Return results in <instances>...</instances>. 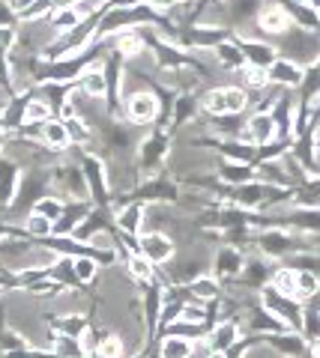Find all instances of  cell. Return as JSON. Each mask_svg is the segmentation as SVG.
Wrapping results in <instances>:
<instances>
[{"label":"cell","mask_w":320,"mask_h":358,"mask_svg":"<svg viewBox=\"0 0 320 358\" xmlns=\"http://www.w3.org/2000/svg\"><path fill=\"white\" fill-rule=\"evenodd\" d=\"M281 51L284 57L300 63L302 69L305 66H314L320 63V39L314 36V30H302V27H291L284 33V42H281Z\"/></svg>","instance_id":"6da1fadb"},{"label":"cell","mask_w":320,"mask_h":358,"mask_svg":"<svg viewBox=\"0 0 320 358\" xmlns=\"http://www.w3.org/2000/svg\"><path fill=\"white\" fill-rule=\"evenodd\" d=\"M260 305L267 308V310H272L279 320H284L288 326L293 329V331H300V326H302V301L300 299H293V296H284V293H279L272 284H267L260 289Z\"/></svg>","instance_id":"7a4b0ae2"},{"label":"cell","mask_w":320,"mask_h":358,"mask_svg":"<svg viewBox=\"0 0 320 358\" xmlns=\"http://www.w3.org/2000/svg\"><path fill=\"white\" fill-rule=\"evenodd\" d=\"M258 248L263 257H270V260H288L291 254L302 251V245L284 227H267V230L258 233Z\"/></svg>","instance_id":"3957f363"},{"label":"cell","mask_w":320,"mask_h":358,"mask_svg":"<svg viewBox=\"0 0 320 358\" xmlns=\"http://www.w3.org/2000/svg\"><path fill=\"white\" fill-rule=\"evenodd\" d=\"M263 346H270L281 358H312V343L300 331H279V334H263Z\"/></svg>","instance_id":"277c9868"},{"label":"cell","mask_w":320,"mask_h":358,"mask_svg":"<svg viewBox=\"0 0 320 358\" xmlns=\"http://www.w3.org/2000/svg\"><path fill=\"white\" fill-rule=\"evenodd\" d=\"M126 117L135 126H150L159 117V99L147 90H135V93L126 96Z\"/></svg>","instance_id":"5b68a950"},{"label":"cell","mask_w":320,"mask_h":358,"mask_svg":"<svg viewBox=\"0 0 320 358\" xmlns=\"http://www.w3.org/2000/svg\"><path fill=\"white\" fill-rule=\"evenodd\" d=\"M239 141H246V143H255V147H263V143H270L275 141V120L270 110H255L249 120H246V126H242V131L237 134Z\"/></svg>","instance_id":"8992f818"},{"label":"cell","mask_w":320,"mask_h":358,"mask_svg":"<svg viewBox=\"0 0 320 358\" xmlns=\"http://www.w3.org/2000/svg\"><path fill=\"white\" fill-rule=\"evenodd\" d=\"M174 239L162 230H144L141 236V254L147 257L153 266H162V263H171L174 260Z\"/></svg>","instance_id":"52a82bcc"},{"label":"cell","mask_w":320,"mask_h":358,"mask_svg":"<svg viewBox=\"0 0 320 358\" xmlns=\"http://www.w3.org/2000/svg\"><path fill=\"white\" fill-rule=\"evenodd\" d=\"M207 352H228L230 346H234L239 341V326H237V320H218L213 329L207 331Z\"/></svg>","instance_id":"ba28073f"},{"label":"cell","mask_w":320,"mask_h":358,"mask_svg":"<svg viewBox=\"0 0 320 358\" xmlns=\"http://www.w3.org/2000/svg\"><path fill=\"white\" fill-rule=\"evenodd\" d=\"M242 266H246V257H242L239 248L234 245H225V248L216 251V260H213V268H216V278L218 281H237Z\"/></svg>","instance_id":"9c48e42d"},{"label":"cell","mask_w":320,"mask_h":358,"mask_svg":"<svg viewBox=\"0 0 320 358\" xmlns=\"http://www.w3.org/2000/svg\"><path fill=\"white\" fill-rule=\"evenodd\" d=\"M258 27H260L263 33H270V36H284V33L293 27V18H291V13H288L284 6L270 3V6H263V9H260Z\"/></svg>","instance_id":"30bf717a"},{"label":"cell","mask_w":320,"mask_h":358,"mask_svg":"<svg viewBox=\"0 0 320 358\" xmlns=\"http://www.w3.org/2000/svg\"><path fill=\"white\" fill-rule=\"evenodd\" d=\"M267 75H270V84H275V87H288V90H296L302 84V75H305V69L300 63H293V60H288V57H279L275 60L270 69H267Z\"/></svg>","instance_id":"8fae6325"},{"label":"cell","mask_w":320,"mask_h":358,"mask_svg":"<svg viewBox=\"0 0 320 358\" xmlns=\"http://www.w3.org/2000/svg\"><path fill=\"white\" fill-rule=\"evenodd\" d=\"M249 331L251 334H279V331H291V326L284 320H279L272 310H267L263 305H258V308H251L249 310Z\"/></svg>","instance_id":"7c38bea8"},{"label":"cell","mask_w":320,"mask_h":358,"mask_svg":"<svg viewBox=\"0 0 320 358\" xmlns=\"http://www.w3.org/2000/svg\"><path fill=\"white\" fill-rule=\"evenodd\" d=\"M242 54H246V66H260V69H270V66L279 60V48L270 42H260V39H242L239 42Z\"/></svg>","instance_id":"4fadbf2b"},{"label":"cell","mask_w":320,"mask_h":358,"mask_svg":"<svg viewBox=\"0 0 320 358\" xmlns=\"http://www.w3.org/2000/svg\"><path fill=\"white\" fill-rule=\"evenodd\" d=\"M272 272H275V268L267 260H246V266H242V272H239L237 281L246 289H258V293H260V289L272 281Z\"/></svg>","instance_id":"5bb4252c"},{"label":"cell","mask_w":320,"mask_h":358,"mask_svg":"<svg viewBox=\"0 0 320 358\" xmlns=\"http://www.w3.org/2000/svg\"><path fill=\"white\" fill-rule=\"evenodd\" d=\"M284 227L320 236V209H314V206H296L293 212L284 215Z\"/></svg>","instance_id":"9a60e30c"},{"label":"cell","mask_w":320,"mask_h":358,"mask_svg":"<svg viewBox=\"0 0 320 358\" xmlns=\"http://www.w3.org/2000/svg\"><path fill=\"white\" fill-rule=\"evenodd\" d=\"M218 179H222L225 185L237 188V185H246V182H251V179H258V167L255 164H242V162L222 159V164H218Z\"/></svg>","instance_id":"2e32d148"},{"label":"cell","mask_w":320,"mask_h":358,"mask_svg":"<svg viewBox=\"0 0 320 358\" xmlns=\"http://www.w3.org/2000/svg\"><path fill=\"white\" fill-rule=\"evenodd\" d=\"M218 152L228 162H242V164H258V147L255 143H246L239 138H225L218 143Z\"/></svg>","instance_id":"e0dca14e"},{"label":"cell","mask_w":320,"mask_h":358,"mask_svg":"<svg viewBox=\"0 0 320 358\" xmlns=\"http://www.w3.org/2000/svg\"><path fill=\"white\" fill-rule=\"evenodd\" d=\"M168 134L165 131H156V134H150V138L141 143V164L144 167H156L165 155H168Z\"/></svg>","instance_id":"ac0fdd59"},{"label":"cell","mask_w":320,"mask_h":358,"mask_svg":"<svg viewBox=\"0 0 320 358\" xmlns=\"http://www.w3.org/2000/svg\"><path fill=\"white\" fill-rule=\"evenodd\" d=\"M81 171H84V176H87V185H90L93 197H99V203H105V197H108V182H105L102 162L93 159V155H87L84 164H81Z\"/></svg>","instance_id":"d6986e66"},{"label":"cell","mask_w":320,"mask_h":358,"mask_svg":"<svg viewBox=\"0 0 320 358\" xmlns=\"http://www.w3.org/2000/svg\"><path fill=\"white\" fill-rule=\"evenodd\" d=\"M293 18L296 27L302 30H317L320 27V9H314L312 3H305V0H288V6H284Z\"/></svg>","instance_id":"ffe728a7"},{"label":"cell","mask_w":320,"mask_h":358,"mask_svg":"<svg viewBox=\"0 0 320 358\" xmlns=\"http://www.w3.org/2000/svg\"><path fill=\"white\" fill-rule=\"evenodd\" d=\"M117 230L120 233H129V236H138L141 230H144V206L141 203H126L120 209V215L114 218Z\"/></svg>","instance_id":"44dd1931"},{"label":"cell","mask_w":320,"mask_h":358,"mask_svg":"<svg viewBox=\"0 0 320 358\" xmlns=\"http://www.w3.org/2000/svg\"><path fill=\"white\" fill-rule=\"evenodd\" d=\"M18 164L15 162H0V206L13 203L18 194Z\"/></svg>","instance_id":"7402d4cb"},{"label":"cell","mask_w":320,"mask_h":358,"mask_svg":"<svg viewBox=\"0 0 320 358\" xmlns=\"http://www.w3.org/2000/svg\"><path fill=\"white\" fill-rule=\"evenodd\" d=\"M39 141L46 143L48 150H66V147H69V131H66L63 120H54V117H51L48 122H42Z\"/></svg>","instance_id":"603a6c76"},{"label":"cell","mask_w":320,"mask_h":358,"mask_svg":"<svg viewBox=\"0 0 320 358\" xmlns=\"http://www.w3.org/2000/svg\"><path fill=\"white\" fill-rule=\"evenodd\" d=\"M195 343L189 338H176V334H165L159 343V355L156 358H192L195 355Z\"/></svg>","instance_id":"cb8c5ba5"},{"label":"cell","mask_w":320,"mask_h":358,"mask_svg":"<svg viewBox=\"0 0 320 358\" xmlns=\"http://www.w3.org/2000/svg\"><path fill=\"white\" fill-rule=\"evenodd\" d=\"M51 329L63 334V338H81V334L90 329V322H87L84 313H60V317L51 322Z\"/></svg>","instance_id":"d4e9b609"},{"label":"cell","mask_w":320,"mask_h":358,"mask_svg":"<svg viewBox=\"0 0 320 358\" xmlns=\"http://www.w3.org/2000/svg\"><path fill=\"white\" fill-rule=\"evenodd\" d=\"M189 287V296L195 301H216V299H222V287H218V278H209V275H201V278H195L192 284H186Z\"/></svg>","instance_id":"484cf974"},{"label":"cell","mask_w":320,"mask_h":358,"mask_svg":"<svg viewBox=\"0 0 320 358\" xmlns=\"http://www.w3.org/2000/svg\"><path fill=\"white\" fill-rule=\"evenodd\" d=\"M213 51H216V60L222 63L225 69H242V66H246V54H242L239 42L225 39V42H218Z\"/></svg>","instance_id":"4316f807"},{"label":"cell","mask_w":320,"mask_h":358,"mask_svg":"<svg viewBox=\"0 0 320 358\" xmlns=\"http://www.w3.org/2000/svg\"><path fill=\"white\" fill-rule=\"evenodd\" d=\"M72 268H75V278H78V284H93L96 281V272H99V260L93 257V248L87 254H78L72 257Z\"/></svg>","instance_id":"83f0119b"},{"label":"cell","mask_w":320,"mask_h":358,"mask_svg":"<svg viewBox=\"0 0 320 358\" xmlns=\"http://www.w3.org/2000/svg\"><path fill=\"white\" fill-rule=\"evenodd\" d=\"M314 296H320V278L314 272H305V268H296V299L305 305Z\"/></svg>","instance_id":"f1b7e54d"},{"label":"cell","mask_w":320,"mask_h":358,"mask_svg":"<svg viewBox=\"0 0 320 358\" xmlns=\"http://www.w3.org/2000/svg\"><path fill=\"white\" fill-rule=\"evenodd\" d=\"M126 266H129V275L135 278V281H141V284H153V278H156V266H153L141 251L138 254H129Z\"/></svg>","instance_id":"f546056e"},{"label":"cell","mask_w":320,"mask_h":358,"mask_svg":"<svg viewBox=\"0 0 320 358\" xmlns=\"http://www.w3.org/2000/svg\"><path fill=\"white\" fill-rule=\"evenodd\" d=\"M54 117V108L46 102V99H30L25 108V126H42Z\"/></svg>","instance_id":"4dcf8cb0"},{"label":"cell","mask_w":320,"mask_h":358,"mask_svg":"<svg viewBox=\"0 0 320 358\" xmlns=\"http://www.w3.org/2000/svg\"><path fill=\"white\" fill-rule=\"evenodd\" d=\"M195 114H197V102L189 93H183V96L174 99V114H171L174 126H186V122H192Z\"/></svg>","instance_id":"1f68e13d"},{"label":"cell","mask_w":320,"mask_h":358,"mask_svg":"<svg viewBox=\"0 0 320 358\" xmlns=\"http://www.w3.org/2000/svg\"><path fill=\"white\" fill-rule=\"evenodd\" d=\"M63 209H66V203L60 197H51V194H42L36 203L30 206V212H39V215H46V218H51L54 224L60 221V215H63Z\"/></svg>","instance_id":"d6a6232c"},{"label":"cell","mask_w":320,"mask_h":358,"mask_svg":"<svg viewBox=\"0 0 320 358\" xmlns=\"http://www.w3.org/2000/svg\"><path fill=\"white\" fill-rule=\"evenodd\" d=\"M25 227H27V236H33V239H48L51 233H54V221L46 218V215H39V212H30L27 221H25Z\"/></svg>","instance_id":"836d02e7"},{"label":"cell","mask_w":320,"mask_h":358,"mask_svg":"<svg viewBox=\"0 0 320 358\" xmlns=\"http://www.w3.org/2000/svg\"><path fill=\"white\" fill-rule=\"evenodd\" d=\"M78 24H81V15L75 13L72 6H57V13H54V18H51V27L57 33H69Z\"/></svg>","instance_id":"e575fe53"},{"label":"cell","mask_w":320,"mask_h":358,"mask_svg":"<svg viewBox=\"0 0 320 358\" xmlns=\"http://www.w3.org/2000/svg\"><path fill=\"white\" fill-rule=\"evenodd\" d=\"M204 110L209 117H225L228 114V99H225V87H216V90H209V93L204 96Z\"/></svg>","instance_id":"d590c367"},{"label":"cell","mask_w":320,"mask_h":358,"mask_svg":"<svg viewBox=\"0 0 320 358\" xmlns=\"http://www.w3.org/2000/svg\"><path fill=\"white\" fill-rule=\"evenodd\" d=\"M63 126H66V131H69V143H87L90 141V126H87L78 114L63 117Z\"/></svg>","instance_id":"8d00e7d4"},{"label":"cell","mask_w":320,"mask_h":358,"mask_svg":"<svg viewBox=\"0 0 320 358\" xmlns=\"http://www.w3.org/2000/svg\"><path fill=\"white\" fill-rule=\"evenodd\" d=\"M99 355L102 358H126V341L120 334H105L99 343Z\"/></svg>","instance_id":"74e56055"},{"label":"cell","mask_w":320,"mask_h":358,"mask_svg":"<svg viewBox=\"0 0 320 358\" xmlns=\"http://www.w3.org/2000/svg\"><path fill=\"white\" fill-rule=\"evenodd\" d=\"M242 84L251 90H267L270 87V75L260 66H242Z\"/></svg>","instance_id":"f35d334b"},{"label":"cell","mask_w":320,"mask_h":358,"mask_svg":"<svg viewBox=\"0 0 320 358\" xmlns=\"http://www.w3.org/2000/svg\"><path fill=\"white\" fill-rule=\"evenodd\" d=\"M225 99H228V114H242L249 108V93L242 87H225Z\"/></svg>","instance_id":"ab89813d"},{"label":"cell","mask_w":320,"mask_h":358,"mask_svg":"<svg viewBox=\"0 0 320 358\" xmlns=\"http://www.w3.org/2000/svg\"><path fill=\"white\" fill-rule=\"evenodd\" d=\"M102 3H105V0H75L72 9L81 15V21H87L90 15H96L99 9H102Z\"/></svg>","instance_id":"60d3db41"},{"label":"cell","mask_w":320,"mask_h":358,"mask_svg":"<svg viewBox=\"0 0 320 358\" xmlns=\"http://www.w3.org/2000/svg\"><path fill=\"white\" fill-rule=\"evenodd\" d=\"M33 3H36V0H6V6L13 9V15H21V18L27 15V9H30Z\"/></svg>","instance_id":"b9f144b4"},{"label":"cell","mask_w":320,"mask_h":358,"mask_svg":"<svg viewBox=\"0 0 320 358\" xmlns=\"http://www.w3.org/2000/svg\"><path fill=\"white\" fill-rule=\"evenodd\" d=\"M174 3H180V0H147V6L156 13H168V9H174Z\"/></svg>","instance_id":"7bdbcfd3"},{"label":"cell","mask_w":320,"mask_h":358,"mask_svg":"<svg viewBox=\"0 0 320 358\" xmlns=\"http://www.w3.org/2000/svg\"><path fill=\"white\" fill-rule=\"evenodd\" d=\"M207 358H225L222 352H207Z\"/></svg>","instance_id":"ee69618b"},{"label":"cell","mask_w":320,"mask_h":358,"mask_svg":"<svg viewBox=\"0 0 320 358\" xmlns=\"http://www.w3.org/2000/svg\"><path fill=\"white\" fill-rule=\"evenodd\" d=\"M305 3H312L314 9H320V0H305Z\"/></svg>","instance_id":"f6af8a7d"},{"label":"cell","mask_w":320,"mask_h":358,"mask_svg":"<svg viewBox=\"0 0 320 358\" xmlns=\"http://www.w3.org/2000/svg\"><path fill=\"white\" fill-rule=\"evenodd\" d=\"M6 129V120H4V114H0V131H4Z\"/></svg>","instance_id":"bcb514c9"},{"label":"cell","mask_w":320,"mask_h":358,"mask_svg":"<svg viewBox=\"0 0 320 358\" xmlns=\"http://www.w3.org/2000/svg\"><path fill=\"white\" fill-rule=\"evenodd\" d=\"M0 287H4V275H0Z\"/></svg>","instance_id":"7dc6e473"},{"label":"cell","mask_w":320,"mask_h":358,"mask_svg":"<svg viewBox=\"0 0 320 358\" xmlns=\"http://www.w3.org/2000/svg\"><path fill=\"white\" fill-rule=\"evenodd\" d=\"M126 358H141V355H126Z\"/></svg>","instance_id":"c3c4849f"}]
</instances>
